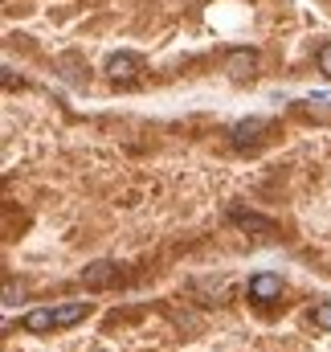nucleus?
<instances>
[{
	"mask_svg": "<svg viewBox=\"0 0 331 352\" xmlns=\"http://www.w3.org/2000/svg\"><path fill=\"white\" fill-rule=\"evenodd\" d=\"M106 78L111 82H135L139 74H144V58L139 54H131V50H119V54H111L106 58Z\"/></svg>",
	"mask_w": 331,
	"mask_h": 352,
	"instance_id": "obj_1",
	"label": "nucleus"
},
{
	"mask_svg": "<svg viewBox=\"0 0 331 352\" xmlns=\"http://www.w3.org/2000/svg\"><path fill=\"white\" fill-rule=\"evenodd\" d=\"M225 74H229L233 82H249V78L258 74V54H253V50H229V54H225Z\"/></svg>",
	"mask_w": 331,
	"mask_h": 352,
	"instance_id": "obj_2",
	"label": "nucleus"
},
{
	"mask_svg": "<svg viewBox=\"0 0 331 352\" xmlns=\"http://www.w3.org/2000/svg\"><path fill=\"white\" fill-rule=\"evenodd\" d=\"M119 278V266L111 263V258H98V263H90L82 270V287H90V291H102V287H111Z\"/></svg>",
	"mask_w": 331,
	"mask_h": 352,
	"instance_id": "obj_3",
	"label": "nucleus"
},
{
	"mask_svg": "<svg viewBox=\"0 0 331 352\" xmlns=\"http://www.w3.org/2000/svg\"><path fill=\"white\" fill-rule=\"evenodd\" d=\"M278 295H282V278H278V274H253V278H249V299L270 303V299H278Z\"/></svg>",
	"mask_w": 331,
	"mask_h": 352,
	"instance_id": "obj_4",
	"label": "nucleus"
},
{
	"mask_svg": "<svg viewBox=\"0 0 331 352\" xmlns=\"http://www.w3.org/2000/svg\"><path fill=\"white\" fill-rule=\"evenodd\" d=\"M262 131H266V119H258V115H253V119H242V123H233V131H229V135H233V148H249V144H258Z\"/></svg>",
	"mask_w": 331,
	"mask_h": 352,
	"instance_id": "obj_5",
	"label": "nucleus"
},
{
	"mask_svg": "<svg viewBox=\"0 0 331 352\" xmlns=\"http://www.w3.org/2000/svg\"><path fill=\"white\" fill-rule=\"evenodd\" d=\"M86 299H74V303H62V307H54V324L58 328H70V324H78V320H86Z\"/></svg>",
	"mask_w": 331,
	"mask_h": 352,
	"instance_id": "obj_6",
	"label": "nucleus"
},
{
	"mask_svg": "<svg viewBox=\"0 0 331 352\" xmlns=\"http://www.w3.org/2000/svg\"><path fill=\"white\" fill-rule=\"evenodd\" d=\"M229 217H233L242 230H253V234H274V221H270V217H258V213H246V209H233Z\"/></svg>",
	"mask_w": 331,
	"mask_h": 352,
	"instance_id": "obj_7",
	"label": "nucleus"
},
{
	"mask_svg": "<svg viewBox=\"0 0 331 352\" xmlns=\"http://www.w3.org/2000/svg\"><path fill=\"white\" fill-rule=\"evenodd\" d=\"M58 324H54V307H33L29 316H25V332H54Z\"/></svg>",
	"mask_w": 331,
	"mask_h": 352,
	"instance_id": "obj_8",
	"label": "nucleus"
},
{
	"mask_svg": "<svg viewBox=\"0 0 331 352\" xmlns=\"http://www.w3.org/2000/svg\"><path fill=\"white\" fill-rule=\"evenodd\" d=\"M315 62H319V70H323V78H331V41L319 45V54H315Z\"/></svg>",
	"mask_w": 331,
	"mask_h": 352,
	"instance_id": "obj_9",
	"label": "nucleus"
},
{
	"mask_svg": "<svg viewBox=\"0 0 331 352\" xmlns=\"http://www.w3.org/2000/svg\"><path fill=\"white\" fill-rule=\"evenodd\" d=\"M315 324H319L323 332H331V299H328V303H319V307H315Z\"/></svg>",
	"mask_w": 331,
	"mask_h": 352,
	"instance_id": "obj_10",
	"label": "nucleus"
},
{
	"mask_svg": "<svg viewBox=\"0 0 331 352\" xmlns=\"http://www.w3.org/2000/svg\"><path fill=\"white\" fill-rule=\"evenodd\" d=\"M4 303H8V307L21 303V287H16V283H4Z\"/></svg>",
	"mask_w": 331,
	"mask_h": 352,
	"instance_id": "obj_11",
	"label": "nucleus"
},
{
	"mask_svg": "<svg viewBox=\"0 0 331 352\" xmlns=\"http://www.w3.org/2000/svg\"><path fill=\"white\" fill-rule=\"evenodd\" d=\"M0 78H4V87H8V90L16 87V70H12V66H4V74H0Z\"/></svg>",
	"mask_w": 331,
	"mask_h": 352,
	"instance_id": "obj_12",
	"label": "nucleus"
}]
</instances>
